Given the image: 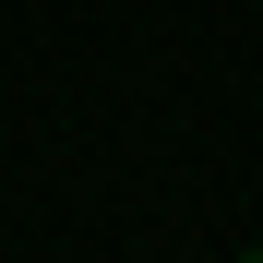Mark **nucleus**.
Masks as SVG:
<instances>
[{"mask_svg": "<svg viewBox=\"0 0 263 263\" xmlns=\"http://www.w3.org/2000/svg\"><path fill=\"white\" fill-rule=\"evenodd\" d=\"M251 263H263V239H251Z\"/></svg>", "mask_w": 263, "mask_h": 263, "instance_id": "obj_1", "label": "nucleus"}]
</instances>
